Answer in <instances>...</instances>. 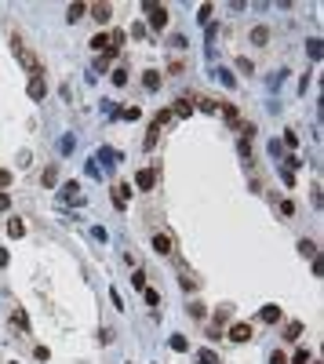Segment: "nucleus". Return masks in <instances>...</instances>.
Masks as SVG:
<instances>
[{
  "label": "nucleus",
  "instance_id": "f257e3e1",
  "mask_svg": "<svg viewBox=\"0 0 324 364\" xmlns=\"http://www.w3.org/2000/svg\"><path fill=\"white\" fill-rule=\"evenodd\" d=\"M11 51H15V59L22 62V69L30 73V77H44V66H40V59H36V55H33L30 48H26V44L18 40V36L11 40Z\"/></svg>",
  "mask_w": 324,
  "mask_h": 364
},
{
  "label": "nucleus",
  "instance_id": "f03ea898",
  "mask_svg": "<svg viewBox=\"0 0 324 364\" xmlns=\"http://www.w3.org/2000/svg\"><path fill=\"white\" fill-rule=\"evenodd\" d=\"M142 11H146V22H150V30L161 33L164 26H168V7H164V4H153V0H146Z\"/></svg>",
  "mask_w": 324,
  "mask_h": 364
},
{
  "label": "nucleus",
  "instance_id": "7ed1b4c3",
  "mask_svg": "<svg viewBox=\"0 0 324 364\" xmlns=\"http://www.w3.org/2000/svg\"><path fill=\"white\" fill-rule=\"evenodd\" d=\"M59 200L62 204H73V208H80V204H84V193H80V182H66L59 190Z\"/></svg>",
  "mask_w": 324,
  "mask_h": 364
},
{
  "label": "nucleus",
  "instance_id": "20e7f679",
  "mask_svg": "<svg viewBox=\"0 0 324 364\" xmlns=\"http://www.w3.org/2000/svg\"><path fill=\"white\" fill-rule=\"evenodd\" d=\"M135 186L138 190H153L157 186V167H142V171L135 175Z\"/></svg>",
  "mask_w": 324,
  "mask_h": 364
},
{
  "label": "nucleus",
  "instance_id": "39448f33",
  "mask_svg": "<svg viewBox=\"0 0 324 364\" xmlns=\"http://www.w3.org/2000/svg\"><path fill=\"white\" fill-rule=\"evenodd\" d=\"M128 200H131V186H128V182H117V186H113V204L124 211V208H128Z\"/></svg>",
  "mask_w": 324,
  "mask_h": 364
},
{
  "label": "nucleus",
  "instance_id": "423d86ee",
  "mask_svg": "<svg viewBox=\"0 0 324 364\" xmlns=\"http://www.w3.org/2000/svg\"><path fill=\"white\" fill-rule=\"evenodd\" d=\"M153 251H157V255H171V251H175L168 233H153Z\"/></svg>",
  "mask_w": 324,
  "mask_h": 364
},
{
  "label": "nucleus",
  "instance_id": "0eeeda50",
  "mask_svg": "<svg viewBox=\"0 0 324 364\" xmlns=\"http://www.w3.org/2000/svg\"><path fill=\"white\" fill-rule=\"evenodd\" d=\"M88 11H91V18H95L98 26H106L109 18H113V7H109V4H91Z\"/></svg>",
  "mask_w": 324,
  "mask_h": 364
},
{
  "label": "nucleus",
  "instance_id": "6e6552de",
  "mask_svg": "<svg viewBox=\"0 0 324 364\" xmlns=\"http://www.w3.org/2000/svg\"><path fill=\"white\" fill-rule=\"evenodd\" d=\"M91 48H95V51H102V55H117L113 48H109V33H95V36H91Z\"/></svg>",
  "mask_w": 324,
  "mask_h": 364
},
{
  "label": "nucleus",
  "instance_id": "1a4fd4ad",
  "mask_svg": "<svg viewBox=\"0 0 324 364\" xmlns=\"http://www.w3.org/2000/svg\"><path fill=\"white\" fill-rule=\"evenodd\" d=\"M11 324H15V328L18 331H30V317H26V310H22V306H15V310H11Z\"/></svg>",
  "mask_w": 324,
  "mask_h": 364
},
{
  "label": "nucleus",
  "instance_id": "9d476101",
  "mask_svg": "<svg viewBox=\"0 0 324 364\" xmlns=\"http://www.w3.org/2000/svg\"><path fill=\"white\" fill-rule=\"evenodd\" d=\"M168 113H171V117H179V120H186V117L193 113V102H190V99H179V102L168 109Z\"/></svg>",
  "mask_w": 324,
  "mask_h": 364
},
{
  "label": "nucleus",
  "instance_id": "9b49d317",
  "mask_svg": "<svg viewBox=\"0 0 324 364\" xmlns=\"http://www.w3.org/2000/svg\"><path fill=\"white\" fill-rule=\"evenodd\" d=\"M229 339H233V342H248V339H252V324H233V328H229Z\"/></svg>",
  "mask_w": 324,
  "mask_h": 364
},
{
  "label": "nucleus",
  "instance_id": "f8f14e48",
  "mask_svg": "<svg viewBox=\"0 0 324 364\" xmlns=\"http://www.w3.org/2000/svg\"><path fill=\"white\" fill-rule=\"evenodd\" d=\"M157 138H161V124L153 120V124H150V132H146V138H142V149H146V153H150V149L157 146Z\"/></svg>",
  "mask_w": 324,
  "mask_h": 364
},
{
  "label": "nucleus",
  "instance_id": "ddd939ff",
  "mask_svg": "<svg viewBox=\"0 0 324 364\" xmlns=\"http://www.w3.org/2000/svg\"><path fill=\"white\" fill-rule=\"evenodd\" d=\"M259 321H262V324H277V321H281V306H262Z\"/></svg>",
  "mask_w": 324,
  "mask_h": 364
},
{
  "label": "nucleus",
  "instance_id": "4468645a",
  "mask_svg": "<svg viewBox=\"0 0 324 364\" xmlns=\"http://www.w3.org/2000/svg\"><path fill=\"white\" fill-rule=\"evenodd\" d=\"M252 44H255V48H266V44H270V30H266V26H255V30H252Z\"/></svg>",
  "mask_w": 324,
  "mask_h": 364
},
{
  "label": "nucleus",
  "instance_id": "2eb2a0df",
  "mask_svg": "<svg viewBox=\"0 0 324 364\" xmlns=\"http://www.w3.org/2000/svg\"><path fill=\"white\" fill-rule=\"evenodd\" d=\"M142 88H146V91H157V88H161V73H157V69H146V73H142Z\"/></svg>",
  "mask_w": 324,
  "mask_h": 364
},
{
  "label": "nucleus",
  "instance_id": "dca6fc26",
  "mask_svg": "<svg viewBox=\"0 0 324 364\" xmlns=\"http://www.w3.org/2000/svg\"><path fill=\"white\" fill-rule=\"evenodd\" d=\"M95 161H106V167H113V164H120V153H117V149H98V153H95Z\"/></svg>",
  "mask_w": 324,
  "mask_h": 364
},
{
  "label": "nucleus",
  "instance_id": "f3484780",
  "mask_svg": "<svg viewBox=\"0 0 324 364\" xmlns=\"http://www.w3.org/2000/svg\"><path fill=\"white\" fill-rule=\"evenodd\" d=\"M44 91H48V88H44V77H30V99L40 102V99H44Z\"/></svg>",
  "mask_w": 324,
  "mask_h": 364
},
{
  "label": "nucleus",
  "instance_id": "a211bd4d",
  "mask_svg": "<svg viewBox=\"0 0 324 364\" xmlns=\"http://www.w3.org/2000/svg\"><path fill=\"white\" fill-rule=\"evenodd\" d=\"M40 182H44V190H51V186H55V182H59V164H51V167H44V179H40Z\"/></svg>",
  "mask_w": 324,
  "mask_h": 364
},
{
  "label": "nucleus",
  "instance_id": "6ab92c4d",
  "mask_svg": "<svg viewBox=\"0 0 324 364\" xmlns=\"http://www.w3.org/2000/svg\"><path fill=\"white\" fill-rule=\"evenodd\" d=\"M179 284H182V288H186V292H193V288H197V277H193V273H190V269H186V266H182V269H179Z\"/></svg>",
  "mask_w": 324,
  "mask_h": 364
},
{
  "label": "nucleus",
  "instance_id": "aec40b11",
  "mask_svg": "<svg viewBox=\"0 0 324 364\" xmlns=\"http://www.w3.org/2000/svg\"><path fill=\"white\" fill-rule=\"evenodd\" d=\"M84 15H88V4H69V11H66V18H69V22H80Z\"/></svg>",
  "mask_w": 324,
  "mask_h": 364
},
{
  "label": "nucleus",
  "instance_id": "412c9836",
  "mask_svg": "<svg viewBox=\"0 0 324 364\" xmlns=\"http://www.w3.org/2000/svg\"><path fill=\"white\" fill-rule=\"evenodd\" d=\"M117 117L120 120H138V117H142V109H138V106H124V109H117Z\"/></svg>",
  "mask_w": 324,
  "mask_h": 364
},
{
  "label": "nucleus",
  "instance_id": "4be33fe9",
  "mask_svg": "<svg viewBox=\"0 0 324 364\" xmlns=\"http://www.w3.org/2000/svg\"><path fill=\"white\" fill-rule=\"evenodd\" d=\"M171 350L175 353H186L190 350V339H186V335H171Z\"/></svg>",
  "mask_w": 324,
  "mask_h": 364
},
{
  "label": "nucleus",
  "instance_id": "5701e85b",
  "mask_svg": "<svg viewBox=\"0 0 324 364\" xmlns=\"http://www.w3.org/2000/svg\"><path fill=\"white\" fill-rule=\"evenodd\" d=\"M215 77H219L222 84H226V88H237V77H233L229 69H222V66H219V69H215Z\"/></svg>",
  "mask_w": 324,
  "mask_h": 364
},
{
  "label": "nucleus",
  "instance_id": "b1692460",
  "mask_svg": "<svg viewBox=\"0 0 324 364\" xmlns=\"http://www.w3.org/2000/svg\"><path fill=\"white\" fill-rule=\"evenodd\" d=\"M7 233H11V237L18 240V237L26 233V222H22V219H11V222H7Z\"/></svg>",
  "mask_w": 324,
  "mask_h": 364
},
{
  "label": "nucleus",
  "instance_id": "393cba45",
  "mask_svg": "<svg viewBox=\"0 0 324 364\" xmlns=\"http://www.w3.org/2000/svg\"><path fill=\"white\" fill-rule=\"evenodd\" d=\"M299 335H302V324H299V321H292L288 328H284V339H292V342H295Z\"/></svg>",
  "mask_w": 324,
  "mask_h": 364
},
{
  "label": "nucleus",
  "instance_id": "a878e982",
  "mask_svg": "<svg viewBox=\"0 0 324 364\" xmlns=\"http://www.w3.org/2000/svg\"><path fill=\"white\" fill-rule=\"evenodd\" d=\"M197 106L204 109V113H219V102L215 99H197Z\"/></svg>",
  "mask_w": 324,
  "mask_h": 364
},
{
  "label": "nucleus",
  "instance_id": "bb28decb",
  "mask_svg": "<svg viewBox=\"0 0 324 364\" xmlns=\"http://www.w3.org/2000/svg\"><path fill=\"white\" fill-rule=\"evenodd\" d=\"M211 15H215V7H211V4H200V22H204V26H211Z\"/></svg>",
  "mask_w": 324,
  "mask_h": 364
},
{
  "label": "nucleus",
  "instance_id": "cd10ccee",
  "mask_svg": "<svg viewBox=\"0 0 324 364\" xmlns=\"http://www.w3.org/2000/svg\"><path fill=\"white\" fill-rule=\"evenodd\" d=\"M226 321H229V306H219L215 310V328H222Z\"/></svg>",
  "mask_w": 324,
  "mask_h": 364
},
{
  "label": "nucleus",
  "instance_id": "c85d7f7f",
  "mask_svg": "<svg viewBox=\"0 0 324 364\" xmlns=\"http://www.w3.org/2000/svg\"><path fill=\"white\" fill-rule=\"evenodd\" d=\"M299 251H302V255H310V259H317V244H313V240H302Z\"/></svg>",
  "mask_w": 324,
  "mask_h": 364
},
{
  "label": "nucleus",
  "instance_id": "c756f323",
  "mask_svg": "<svg viewBox=\"0 0 324 364\" xmlns=\"http://www.w3.org/2000/svg\"><path fill=\"white\" fill-rule=\"evenodd\" d=\"M222 113H226V120H229L233 128H240V117H237V109H233V106H222Z\"/></svg>",
  "mask_w": 324,
  "mask_h": 364
},
{
  "label": "nucleus",
  "instance_id": "7c9ffc66",
  "mask_svg": "<svg viewBox=\"0 0 324 364\" xmlns=\"http://www.w3.org/2000/svg\"><path fill=\"white\" fill-rule=\"evenodd\" d=\"M197 361H200V364H219V357H215L211 350H200V353H197Z\"/></svg>",
  "mask_w": 324,
  "mask_h": 364
},
{
  "label": "nucleus",
  "instance_id": "2f4dec72",
  "mask_svg": "<svg viewBox=\"0 0 324 364\" xmlns=\"http://www.w3.org/2000/svg\"><path fill=\"white\" fill-rule=\"evenodd\" d=\"M113 84H117V88H124V84H128V69H113Z\"/></svg>",
  "mask_w": 324,
  "mask_h": 364
},
{
  "label": "nucleus",
  "instance_id": "473e14b6",
  "mask_svg": "<svg viewBox=\"0 0 324 364\" xmlns=\"http://www.w3.org/2000/svg\"><path fill=\"white\" fill-rule=\"evenodd\" d=\"M109 302H113L117 310H124V298H120V292H117V288H109Z\"/></svg>",
  "mask_w": 324,
  "mask_h": 364
},
{
  "label": "nucleus",
  "instance_id": "72a5a7b5",
  "mask_svg": "<svg viewBox=\"0 0 324 364\" xmlns=\"http://www.w3.org/2000/svg\"><path fill=\"white\" fill-rule=\"evenodd\" d=\"M142 292H146V302H150V306L161 302V292H153V288H142Z\"/></svg>",
  "mask_w": 324,
  "mask_h": 364
},
{
  "label": "nucleus",
  "instance_id": "f704fd0d",
  "mask_svg": "<svg viewBox=\"0 0 324 364\" xmlns=\"http://www.w3.org/2000/svg\"><path fill=\"white\" fill-rule=\"evenodd\" d=\"M98 342H102V346H109V342H113V328H102V331H98Z\"/></svg>",
  "mask_w": 324,
  "mask_h": 364
},
{
  "label": "nucleus",
  "instance_id": "c9c22d12",
  "mask_svg": "<svg viewBox=\"0 0 324 364\" xmlns=\"http://www.w3.org/2000/svg\"><path fill=\"white\" fill-rule=\"evenodd\" d=\"M292 364H310V350H299V353L292 357Z\"/></svg>",
  "mask_w": 324,
  "mask_h": 364
},
{
  "label": "nucleus",
  "instance_id": "e433bc0d",
  "mask_svg": "<svg viewBox=\"0 0 324 364\" xmlns=\"http://www.w3.org/2000/svg\"><path fill=\"white\" fill-rule=\"evenodd\" d=\"M131 288H146V273L138 269V273H131Z\"/></svg>",
  "mask_w": 324,
  "mask_h": 364
},
{
  "label": "nucleus",
  "instance_id": "4c0bfd02",
  "mask_svg": "<svg viewBox=\"0 0 324 364\" xmlns=\"http://www.w3.org/2000/svg\"><path fill=\"white\" fill-rule=\"evenodd\" d=\"M7 208H11V193L0 190V211H7Z\"/></svg>",
  "mask_w": 324,
  "mask_h": 364
},
{
  "label": "nucleus",
  "instance_id": "58836bf2",
  "mask_svg": "<svg viewBox=\"0 0 324 364\" xmlns=\"http://www.w3.org/2000/svg\"><path fill=\"white\" fill-rule=\"evenodd\" d=\"M109 59H113V55H102V59L95 62V73H106V66H109Z\"/></svg>",
  "mask_w": 324,
  "mask_h": 364
},
{
  "label": "nucleus",
  "instance_id": "ea45409f",
  "mask_svg": "<svg viewBox=\"0 0 324 364\" xmlns=\"http://www.w3.org/2000/svg\"><path fill=\"white\" fill-rule=\"evenodd\" d=\"M237 69H240V73H255V66H252L248 59H237Z\"/></svg>",
  "mask_w": 324,
  "mask_h": 364
},
{
  "label": "nucleus",
  "instance_id": "a19ab883",
  "mask_svg": "<svg viewBox=\"0 0 324 364\" xmlns=\"http://www.w3.org/2000/svg\"><path fill=\"white\" fill-rule=\"evenodd\" d=\"M270 153L277 157V161H281V157H284V146H281V142H277V138H273V142H270Z\"/></svg>",
  "mask_w": 324,
  "mask_h": 364
},
{
  "label": "nucleus",
  "instance_id": "79ce46f5",
  "mask_svg": "<svg viewBox=\"0 0 324 364\" xmlns=\"http://www.w3.org/2000/svg\"><path fill=\"white\" fill-rule=\"evenodd\" d=\"M73 146H77V142H73V135H66V138H62V142H59V149H62V153H69Z\"/></svg>",
  "mask_w": 324,
  "mask_h": 364
},
{
  "label": "nucleus",
  "instance_id": "37998d69",
  "mask_svg": "<svg viewBox=\"0 0 324 364\" xmlns=\"http://www.w3.org/2000/svg\"><path fill=\"white\" fill-rule=\"evenodd\" d=\"M281 215H295V204L292 200H281Z\"/></svg>",
  "mask_w": 324,
  "mask_h": 364
},
{
  "label": "nucleus",
  "instance_id": "c03bdc74",
  "mask_svg": "<svg viewBox=\"0 0 324 364\" xmlns=\"http://www.w3.org/2000/svg\"><path fill=\"white\" fill-rule=\"evenodd\" d=\"M131 36H138V40H142V36H146V26H142V22H135V26H131Z\"/></svg>",
  "mask_w": 324,
  "mask_h": 364
},
{
  "label": "nucleus",
  "instance_id": "a18cd8bd",
  "mask_svg": "<svg viewBox=\"0 0 324 364\" xmlns=\"http://www.w3.org/2000/svg\"><path fill=\"white\" fill-rule=\"evenodd\" d=\"M270 364H288V357H284V353H277V350H273V353H270Z\"/></svg>",
  "mask_w": 324,
  "mask_h": 364
},
{
  "label": "nucleus",
  "instance_id": "49530a36",
  "mask_svg": "<svg viewBox=\"0 0 324 364\" xmlns=\"http://www.w3.org/2000/svg\"><path fill=\"white\" fill-rule=\"evenodd\" d=\"M4 186H11V171H4V167H0V190H4Z\"/></svg>",
  "mask_w": 324,
  "mask_h": 364
},
{
  "label": "nucleus",
  "instance_id": "de8ad7c7",
  "mask_svg": "<svg viewBox=\"0 0 324 364\" xmlns=\"http://www.w3.org/2000/svg\"><path fill=\"white\" fill-rule=\"evenodd\" d=\"M11 263V255H7V248H0V266H7Z\"/></svg>",
  "mask_w": 324,
  "mask_h": 364
}]
</instances>
